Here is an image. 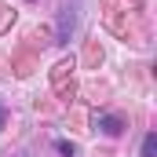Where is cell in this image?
Listing matches in <instances>:
<instances>
[{
    "instance_id": "7a4b0ae2",
    "label": "cell",
    "mask_w": 157,
    "mask_h": 157,
    "mask_svg": "<svg viewBox=\"0 0 157 157\" xmlns=\"http://www.w3.org/2000/svg\"><path fill=\"white\" fill-rule=\"evenodd\" d=\"M154 154H157V135L150 132V135L143 139V157H154Z\"/></svg>"
},
{
    "instance_id": "3957f363",
    "label": "cell",
    "mask_w": 157,
    "mask_h": 157,
    "mask_svg": "<svg viewBox=\"0 0 157 157\" xmlns=\"http://www.w3.org/2000/svg\"><path fill=\"white\" fill-rule=\"evenodd\" d=\"M4 121H7V110H4V106H0V128H4Z\"/></svg>"
},
{
    "instance_id": "6da1fadb",
    "label": "cell",
    "mask_w": 157,
    "mask_h": 157,
    "mask_svg": "<svg viewBox=\"0 0 157 157\" xmlns=\"http://www.w3.org/2000/svg\"><path fill=\"white\" fill-rule=\"evenodd\" d=\"M95 124H99L106 135H121V132H124V121H121V117H110V113H102V117L95 121Z\"/></svg>"
}]
</instances>
